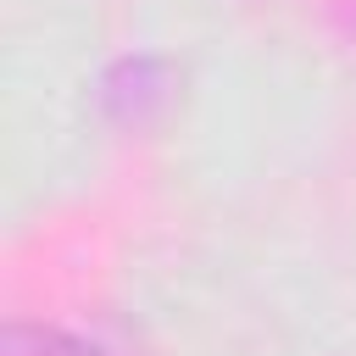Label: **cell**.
I'll return each mask as SVG.
<instances>
[{
    "instance_id": "6da1fadb",
    "label": "cell",
    "mask_w": 356,
    "mask_h": 356,
    "mask_svg": "<svg viewBox=\"0 0 356 356\" xmlns=\"http://www.w3.org/2000/svg\"><path fill=\"white\" fill-rule=\"evenodd\" d=\"M6 356H95L89 345L67 339V334H44V328H11L6 334Z\"/></svg>"
}]
</instances>
